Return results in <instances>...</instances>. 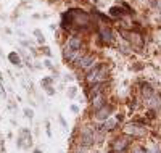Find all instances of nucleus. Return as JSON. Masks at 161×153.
Segmentation results:
<instances>
[{
  "label": "nucleus",
  "mask_w": 161,
  "mask_h": 153,
  "mask_svg": "<svg viewBox=\"0 0 161 153\" xmlns=\"http://www.w3.org/2000/svg\"><path fill=\"white\" fill-rule=\"evenodd\" d=\"M105 102H106V98H105V94L95 95V97H92V108L97 111V110H100L102 106H105Z\"/></svg>",
  "instance_id": "nucleus-12"
},
{
  "label": "nucleus",
  "mask_w": 161,
  "mask_h": 153,
  "mask_svg": "<svg viewBox=\"0 0 161 153\" xmlns=\"http://www.w3.org/2000/svg\"><path fill=\"white\" fill-rule=\"evenodd\" d=\"M0 95H2V97H7V94H5V89H3V86H2V81H0Z\"/></svg>",
  "instance_id": "nucleus-27"
},
{
  "label": "nucleus",
  "mask_w": 161,
  "mask_h": 153,
  "mask_svg": "<svg viewBox=\"0 0 161 153\" xmlns=\"http://www.w3.org/2000/svg\"><path fill=\"white\" fill-rule=\"evenodd\" d=\"M34 36L37 37V42H39V44H42V45L45 44V37H44V34H42L39 29H36V31H34Z\"/></svg>",
  "instance_id": "nucleus-20"
},
{
  "label": "nucleus",
  "mask_w": 161,
  "mask_h": 153,
  "mask_svg": "<svg viewBox=\"0 0 161 153\" xmlns=\"http://www.w3.org/2000/svg\"><path fill=\"white\" fill-rule=\"evenodd\" d=\"M119 34L122 37H124V41H127L129 44H135L139 45V47H142L143 45V39L140 34H137V32H132V31H126V29H121Z\"/></svg>",
  "instance_id": "nucleus-4"
},
{
  "label": "nucleus",
  "mask_w": 161,
  "mask_h": 153,
  "mask_svg": "<svg viewBox=\"0 0 161 153\" xmlns=\"http://www.w3.org/2000/svg\"><path fill=\"white\" fill-rule=\"evenodd\" d=\"M19 137L23 140V148H29L32 145V137H31V132L27 129H19Z\"/></svg>",
  "instance_id": "nucleus-10"
},
{
  "label": "nucleus",
  "mask_w": 161,
  "mask_h": 153,
  "mask_svg": "<svg viewBox=\"0 0 161 153\" xmlns=\"http://www.w3.org/2000/svg\"><path fill=\"white\" fill-rule=\"evenodd\" d=\"M129 142H130L129 135H122V137L114 139V142H113V152H124L126 147L129 145Z\"/></svg>",
  "instance_id": "nucleus-7"
},
{
  "label": "nucleus",
  "mask_w": 161,
  "mask_h": 153,
  "mask_svg": "<svg viewBox=\"0 0 161 153\" xmlns=\"http://www.w3.org/2000/svg\"><path fill=\"white\" fill-rule=\"evenodd\" d=\"M45 90H47V94H49V95H53V94H55V90H53V86H52V87H47V89H45Z\"/></svg>",
  "instance_id": "nucleus-28"
},
{
  "label": "nucleus",
  "mask_w": 161,
  "mask_h": 153,
  "mask_svg": "<svg viewBox=\"0 0 161 153\" xmlns=\"http://www.w3.org/2000/svg\"><path fill=\"white\" fill-rule=\"evenodd\" d=\"M124 15H126V11L121 8L119 5H116V7H111V8H110V16H113V18H122Z\"/></svg>",
  "instance_id": "nucleus-15"
},
{
  "label": "nucleus",
  "mask_w": 161,
  "mask_h": 153,
  "mask_svg": "<svg viewBox=\"0 0 161 153\" xmlns=\"http://www.w3.org/2000/svg\"><path fill=\"white\" fill-rule=\"evenodd\" d=\"M0 148H3V147H2V135H0Z\"/></svg>",
  "instance_id": "nucleus-33"
},
{
  "label": "nucleus",
  "mask_w": 161,
  "mask_h": 153,
  "mask_svg": "<svg viewBox=\"0 0 161 153\" xmlns=\"http://www.w3.org/2000/svg\"><path fill=\"white\" fill-rule=\"evenodd\" d=\"M34 153H42V150H39V148H36V150H34Z\"/></svg>",
  "instance_id": "nucleus-32"
},
{
  "label": "nucleus",
  "mask_w": 161,
  "mask_h": 153,
  "mask_svg": "<svg viewBox=\"0 0 161 153\" xmlns=\"http://www.w3.org/2000/svg\"><path fill=\"white\" fill-rule=\"evenodd\" d=\"M44 66L49 68V69H53V65H52V61H50V60H45V61H44Z\"/></svg>",
  "instance_id": "nucleus-26"
},
{
  "label": "nucleus",
  "mask_w": 161,
  "mask_h": 153,
  "mask_svg": "<svg viewBox=\"0 0 161 153\" xmlns=\"http://www.w3.org/2000/svg\"><path fill=\"white\" fill-rule=\"evenodd\" d=\"M132 153H147V150L140 145H135V147H132Z\"/></svg>",
  "instance_id": "nucleus-22"
},
{
  "label": "nucleus",
  "mask_w": 161,
  "mask_h": 153,
  "mask_svg": "<svg viewBox=\"0 0 161 153\" xmlns=\"http://www.w3.org/2000/svg\"><path fill=\"white\" fill-rule=\"evenodd\" d=\"M18 55H19V57H23V60H24L23 63L26 65V66L32 68V65H31V57H29V55H27L26 52H24V50H23V49H19V50H18Z\"/></svg>",
  "instance_id": "nucleus-18"
},
{
  "label": "nucleus",
  "mask_w": 161,
  "mask_h": 153,
  "mask_svg": "<svg viewBox=\"0 0 161 153\" xmlns=\"http://www.w3.org/2000/svg\"><path fill=\"white\" fill-rule=\"evenodd\" d=\"M40 52H42V53L45 55V57H52V50L49 49V47H47V45H42V47H40Z\"/></svg>",
  "instance_id": "nucleus-21"
},
{
  "label": "nucleus",
  "mask_w": 161,
  "mask_h": 153,
  "mask_svg": "<svg viewBox=\"0 0 161 153\" xmlns=\"http://www.w3.org/2000/svg\"><path fill=\"white\" fill-rule=\"evenodd\" d=\"M116 119H111V118H108L106 121H105V124L103 126H100L102 127V131H113L114 127H116Z\"/></svg>",
  "instance_id": "nucleus-17"
},
{
  "label": "nucleus",
  "mask_w": 161,
  "mask_h": 153,
  "mask_svg": "<svg viewBox=\"0 0 161 153\" xmlns=\"http://www.w3.org/2000/svg\"><path fill=\"white\" fill-rule=\"evenodd\" d=\"M142 65H134V69H135V71H139V69H142Z\"/></svg>",
  "instance_id": "nucleus-30"
},
{
  "label": "nucleus",
  "mask_w": 161,
  "mask_h": 153,
  "mask_svg": "<svg viewBox=\"0 0 161 153\" xmlns=\"http://www.w3.org/2000/svg\"><path fill=\"white\" fill-rule=\"evenodd\" d=\"M155 94V90L152 89V86L148 84V82H145V84H142V95L145 97V100H148L152 95Z\"/></svg>",
  "instance_id": "nucleus-16"
},
{
  "label": "nucleus",
  "mask_w": 161,
  "mask_h": 153,
  "mask_svg": "<svg viewBox=\"0 0 161 153\" xmlns=\"http://www.w3.org/2000/svg\"><path fill=\"white\" fill-rule=\"evenodd\" d=\"M113 105H105V106H102L100 110H97L95 111V119L97 121H106L108 118H110V114L113 113Z\"/></svg>",
  "instance_id": "nucleus-8"
},
{
  "label": "nucleus",
  "mask_w": 161,
  "mask_h": 153,
  "mask_svg": "<svg viewBox=\"0 0 161 153\" xmlns=\"http://www.w3.org/2000/svg\"><path fill=\"white\" fill-rule=\"evenodd\" d=\"M71 111L73 113H79V108H77L76 105H71Z\"/></svg>",
  "instance_id": "nucleus-29"
},
{
  "label": "nucleus",
  "mask_w": 161,
  "mask_h": 153,
  "mask_svg": "<svg viewBox=\"0 0 161 153\" xmlns=\"http://www.w3.org/2000/svg\"><path fill=\"white\" fill-rule=\"evenodd\" d=\"M24 116L29 118V119H32V116H34V111H32V110H29V108H24Z\"/></svg>",
  "instance_id": "nucleus-24"
},
{
  "label": "nucleus",
  "mask_w": 161,
  "mask_h": 153,
  "mask_svg": "<svg viewBox=\"0 0 161 153\" xmlns=\"http://www.w3.org/2000/svg\"><path fill=\"white\" fill-rule=\"evenodd\" d=\"M66 45L69 47V49L73 50H82V47H84V41H82V37L80 36H71L69 39H68Z\"/></svg>",
  "instance_id": "nucleus-9"
},
{
  "label": "nucleus",
  "mask_w": 161,
  "mask_h": 153,
  "mask_svg": "<svg viewBox=\"0 0 161 153\" xmlns=\"http://www.w3.org/2000/svg\"><path fill=\"white\" fill-rule=\"evenodd\" d=\"M113 153H122V152H113Z\"/></svg>",
  "instance_id": "nucleus-34"
},
{
  "label": "nucleus",
  "mask_w": 161,
  "mask_h": 153,
  "mask_svg": "<svg viewBox=\"0 0 161 153\" xmlns=\"http://www.w3.org/2000/svg\"><path fill=\"white\" fill-rule=\"evenodd\" d=\"M147 103H148V106H152V108H160L161 106V97L156 94H153L152 97L147 100Z\"/></svg>",
  "instance_id": "nucleus-13"
},
{
  "label": "nucleus",
  "mask_w": 161,
  "mask_h": 153,
  "mask_svg": "<svg viewBox=\"0 0 161 153\" xmlns=\"http://www.w3.org/2000/svg\"><path fill=\"white\" fill-rule=\"evenodd\" d=\"M45 131H47V135L52 137V129H50V122H45Z\"/></svg>",
  "instance_id": "nucleus-25"
},
{
  "label": "nucleus",
  "mask_w": 161,
  "mask_h": 153,
  "mask_svg": "<svg viewBox=\"0 0 161 153\" xmlns=\"http://www.w3.org/2000/svg\"><path fill=\"white\" fill-rule=\"evenodd\" d=\"M98 65V61H97V57L92 53H84L82 57H80L79 60L76 61V66L79 68V69H84V71L89 73L90 69L94 66H97Z\"/></svg>",
  "instance_id": "nucleus-3"
},
{
  "label": "nucleus",
  "mask_w": 161,
  "mask_h": 153,
  "mask_svg": "<svg viewBox=\"0 0 161 153\" xmlns=\"http://www.w3.org/2000/svg\"><path fill=\"white\" fill-rule=\"evenodd\" d=\"M106 77H108V66L105 63H98L87 73L85 81L89 84H97V82H105Z\"/></svg>",
  "instance_id": "nucleus-2"
},
{
  "label": "nucleus",
  "mask_w": 161,
  "mask_h": 153,
  "mask_svg": "<svg viewBox=\"0 0 161 153\" xmlns=\"http://www.w3.org/2000/svg\"><path fill=\"white\" fill-rule=\"evenodd\" d=\"M52 82H53V77H44V79L40 81V84H42L44 89H47V87H52Z\"/></svg>",
  "instance_id": "nucleus-19"
},
{
  "label": "nucleus",
  "mask_w": 161,
  "mask_h": 153,
  "mask_svg": "<svg viewBox=\"0 0 161 153\" xmlns=\"http://www.w3.org/2000/svg\"><path fill=\"white\" fill-rule=\"evenodd\" d=\"M60 122H61V124H63V126H65V127H66V122H65V119H63L61 116H60Z\"/></svg>",
  "instance_id": "nucleus-31"
},
{
  "label": "nucleus",
  "mask_w": 161,
  "mask_h": 153,
  "mask_svg": "<svg viewBox=\"0 0 161 153\" xmlns=\"http://www.w3.org/2000/svg\"><path fill=\"white\" fill-rule=\"evenodd\" d=\"M76 92H77V87H69V90H68V97L73 98V97L76 95Z\"/></svg>",
  "instance_id": "nucleus-23"
},
{
  "label": "nucleus",
  "mask_w": 161,
  "mask_h": 153,
  "mask_svg": "<svg viewBox=\"0 0 161 153\" xmlns=\"http://www.w3.org/2000/svg\"><path fill=\"white\" fill-rule=\"evenodd\" d=\"M105 82H97V84H90V90H89V95H90V98L92 97H95V95H98V94H103L105 92Z\"/></svg>",
  "instance_id": "nucleus-11"
},
{
  "label": "nucleus",
  "mask_w": 161,
  "mask_h": 153,
  "mask_svg": "<svg viewBox=\"0 0 161 153\" xmlns=\"http://www.w3.org/2000/svg\"><path fill=\"white\" fill-rule=\"evenodd\" d=\"M98 37L102 39L103 44L106 45H111L114 42V32L108 26H98Z\"/></svg>",
  "instance_id": "nucleus-5"
},
{
  "label": "nucleus",
  "mask_w": 161,
  "mask_h": 153,
  "mask_svg": "<svg viewBox=\"0 0 161 153\" xmlns=\"http://www.w3.org/2000/svg\"><path fill=\"white\" fill-rule=\"evenodd\" d=\"M145 132L147 131H145V127L140 122H130V124H127L124 127V134L127 135H143Z\"/></svg>",
  "instance_id": "nucleus-6"
},
{
  "label": "nucleus",
  "mask_w": 161,
  "mask_h": 153,
  "mask_svg": "<svg viewBox=\"0 0 161 153\" xmlns=\"http://www.w3.org/2000/svg\"><path fill=\"white\" fill-rule=\"evenodd\" d=\"M92 23V16L89 13H85L84 10L79 8H73L65 11L61 16V27L63 29H69V31H80V29H85V27L90 26Z\"/></svg>",
  "instance_id": "nucleus-1"
},
{
  "label": "nucleus",
  "mask_w": 161,
  "mask_h": 153,
  "mask_svg": "<svg viewBox=\"0 0 161 153\" xmlns=\"http://www.w3.org/2000/svg\"><path fill=\"white\" fill-rule=\"evenodd\" d=\"M8 61L11 65H15V66H21V65H23L21 57H19L16 52H10V53H8Z\"/></svg>",
  "instance_id": "nucleus-14"
}]
</instances>
